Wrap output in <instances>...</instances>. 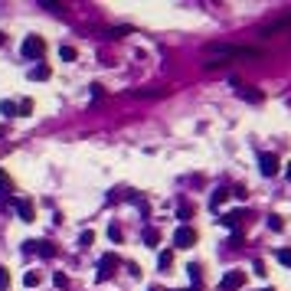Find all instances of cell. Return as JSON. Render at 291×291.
Listing matches in <instances>:
<instances>
[{"instance_id":"obj_24","label":"cell","mask_w":291,"mask_h":291,"mask_svg":"<svg viewBox=\"0 0 291 291\" xmlns=\"http://www.w3.org/2000/svg\"><path fill=\"white\" fill-rule=\"evenodd\" d=\"M281 226H285V223H281L278 216H269V229H275V232H278V229H281Z\"/></svg>"},{"instance_id":"obj_17","label":"cell","mask_w":291,"mask_h":291,"mask_svg":"<svg viewBox=\"0 0 291 291\" xmlns=\"http://www.w3.org/2000/svg\"><path fill=\"white\" fill-rule=\"evenodd\" d=\"M59 59L72 62V59H76V49H72V46H59Z\"/></svg>"},{"instance_id":"obj_1","label":"cell","mask_w":291,"mask_h":291,"mask_svg":"<svg viewBox=\"0 0 291 291\" xmlns=\"http://www.w3.org/2000/svg\"><path fill=\"white\" fill-rule=\"evenodd\" d=\"M203 53H206V65H223V62H232V59H262V49L232 46V43H209Z\"/></svg>"},{"instance_id":"obj_20","label":"cell","mask_w":291,"mask_h":291,"mask_svg":"<svg viewBox=\"0 0 291 291\" xmlns=\"http://www.w3.org/2000/svg\"><path fill=\"white\" fill-rule=\"evenodd\" d=\"M10 288V275H7V269L0 265V291H7Z\"/></svg>"},{"instance_id":"obj_27","label":"cell","mask_w":291,"mask_h":291,"mask_svg":"<svg viewBox=\"0 0 291 291\" xmlns=\"http://www.w3.org/2000/svg\"><path fill=\"white\" fill-rule=\"evenodd\" d=\"M190 213H193V209H190V206L184 203V206H180V213H177V216H180V219H190Z\"/></svg>"},{"instance_id":"obj_3","label":"cell","mask_w":291,"mask_h":291,"mask_svg":"<svg viewBox=\"0 0 291 291\" xmlns=\"http://www.w3.org/2000/svg\"><path fill=\"white\" fill-rule=\"evenodd\" d=\"M242 285H246V271H226V275H223V278H219V288L223 291H236V288H242Z\"/></svg>"},{"instance_id":"obj_28","label":"cell","mask_w":291,"mask_h":291,"mask_svg":"<svg viewBox=\"0 0 291 291\" xmlns=\"http://www.w3.org/2000/svg\"><path fill=\"white\" fill-rule=\"evenodd\" d=\"M7 187H10V177H7V173L0 170V190H7Z\"/></svg>"},{"instance_id":"obj_16","label":"cell","mask_w":291,"mask_h":291,"mask_svg":"<svg viewBox=\"0 0 291 291\" xmlns=\"http://www.w3.org/2000/svg\"><path fill=\"white\" fill-rule=\"evenodd\" d=\"M92 242H95V232H92V229H85V232L79 236V246H82V249H88Z\"/></svg>"},{"instance_id":"obj_13","label":"cell","mask_w":291,"mask_h":291,"mask_svg":"<svg viewBox=\"0 0 291 291\" xmlns=\"http://www.w3.org/2000/svg\"><path fill=\"white\" fill-rule=\"evenodd\" d=\"M226 190H216V193L213 196H209V206H213V209H219V206H223V203H226Z\"/></svg>"},{"instance_id":"obj_18","label":"cell","mask_w":291,"mask_h":291,"mask_svg":"<svg viewBox=\"0 0 291 291\" xmlns=\"http://www.w3.org/2000/svg\"><path fill=\"white\" fill-rule=\"evenodd\" d=\"M17 111H20V115H30V111H33V102H30V98L17 102Z\"/></svg>"},{"instance_id":"obj_10","label":"cell","mask_w":291,"mask_h":291,"mask_svg":"<svg viewBox=\"0 0 291 291\" xmlns=\"http://www.w3.org/2000/svg\"><path fill=\"white\" fill-rule=\"evenodd\" d=\"M239 98H246V102H252V105H259V102H262V92H252V88H239Z\"/></svg>"},{"instance_id":"obj_29","label":"cell","mask_w":291,"mask_h":291,"mask_svg":"<svg viewBox=\"0 0 291 291\" xmlns=\"http://www.w3.org/2000/svg\"><path fill=\"white\" fill-rule=\"evenodd\" d=\"M3 43H7V33H3V30H0V46H3Z\"/></svg>"},{"instance_id":"obj_26","label":"cell","mask_w":291,"mask_h":291,"mask_svg":"<svg viewBox=\"0 0 291 291\" xmlns=\"http://www.w3.org/2000/svg\"><path fill=\"white\" fill-rule=\"evenodd\" d=\"M53 281H56V288H65V285H69V278H65V275H53Z\"/></svg>"},{"instance_id":"obj_7","label":"cell","mask_w":291,"mask_h":291,"mask_svg":"<svg viewBox=\"0 0 291 291\" xmlns=\"http://www.w3.org/2000/svg\"><path fill=\"white\" fill-rule=\"evenodd\" d=\"M259 170L265 173V177H275V173H278V157H275V154H262L259 157Z\"/></svg>"},{"instance_id":"obj_22","label":"cell","mask_w":291,"mask_h":291,"mask_svg":"<svg viewBox=\"0 0 291 291\" xmlns=\"http://www.w3.org/2000/svg\"><path fill=\"white\" fill-rule=\"evenodd\" d=\"M157 262H161V269H170V265H173V255H170V252H161V259H157Z\"/></svg>"},{"instance_id":"obj_30","label":"cell","mask_w":291,"mask_h":291,"mask_svg":"<svg viewBox=\"0 0 291 291\" xmlns=\"http://www.w3.org/2000/svg\"><path fill=\"white\" fill-rule=\"evenodd\" d=\"M265 291H271V288H265Z\"/></svg>"},{"instance_id":"obj_25","label":"cell","mask_w":291,"mask_h":291,"mask_svg":"<svg viewBox=\"0 0 291 291\" xmlns=\"http://www.w3.org/2000/svg\"><path fill=\"white\" fill-rule=\"evenodd\" d=\"M33 252H36V239H33V242H23V255H33Z\"/></svg>"},{"instance_id":"obj_8","label":"cell","mask_w":291,"mask_h":291,"mask_svg":"<svg viewBox=\"0 0 291 291\" xmlns=\"http://www.w3.org/2000/svg\"><path fill=\"white\" fill-rule=\"evenodd\" d=\"M49 72H53L49 62H40V65H33V69H30V79H33V82H43V79H49Z\"/></svg>"},{"instance_id":"obj_6","label":"cell","mask_w":291,"mask_h":291,"mask_svg":"<svg viewBox=\"0 0 291 291\" xmlns=\"http://www.w3.org/2000/svg\"><path fill=\"white\" fill-rule=\"evenodd\" d=\"M13 209H17V216H20L23 223H33V219H36V209H33L30 200H13Z\"/></svg>"},{"instance_id":"obj_12","label":"cell","mask_w":291,"mask_h":291,"mask_svg":"<svg viewBox=\"0 0 291 291\" xmlns=\"http://www.w3.org/2000/svg\"><path fill=\"white\" fill-rule=\"evenodd\" d=\"M144 242H147V246H157V242H161V232H157L154 226H147L144 229Z\"/></svg>"},{"instance_id":"obj_14","label":"cell","mask_w":291,"mask_h":291,"mask_svg":"<svg viewBox=\"0 0 291 291\" xmlns=\"http://www.w3.org/2000/svg\"><path fill=\"white\" fill-rule=\"evenodd\" d=\"M23 285H26V288H36V285H40V271H23Z\"/></svg>"},{"instance_id":"obj_9","label":"cell","mask_w":291,"mask_h":291,"mask_svg":"<svg viewBox=\"0 0 291 291\" xmlns=\"http://www.w3.org/2000/svg\"><path fill=\"white\" fill-rule=\"evenodd\" d=\"M36 255H43V259H53V255H56V246H49V242H40V239H36Z\"/></svg>"},{"instance_id":"obj_23","label":"cell","mask_w":291,"mask_h":291,"mask_svg":"<svg viewBox=\"0 0 291 291\" xmlns=\"http://www.w3.org/2000/svg\"><path fill=\"white\" fill-rule=\"evenodd\" d=\"M187 271H190V281H193V285H200V265H190Z\"/></svg>"},{"instance_id":"obj_5","label":"cell","mask_w":291,"mask_h":291,"mask_svg":"<svg viewBox=\"0 0 291 291\" xmlns=\"http://www.w3.org/2000/svg\"><path fill=\"white\" fill-rule=\"evenodd\" d=\"M115 269H118V255H105V259L98 262V281H105L115 275Z\"/></svg>"},{"instance_id":"obj_21","label":"cell","mask_w":291,"mask_h":291,"mask_svg":"<svg viewBox=\"0 0 291 291\" xmlns=\"http://www.w3.org/2000/svg\"><path fill=\"white\" fill-rule=\"evenodd\" d=\"M108 239H111V242H121V229L115 226V223H111V226H108Z\"/></svg>"},{"instance_id":"obj_4","label":"cell","mask_w":291,"mask_h":291,"mask_svg":"<svg viewBox=\"0 0 291 291\" xmlns=\"http://www.w3.org/2000/svg\"><path fill=\"white\" fill-rule=\"evenodd\" d=\"M193 242H196V232L190 226H180L177 232H173V246H177V249H190Z\"/></svg>"},{"instance_id":"obj_11","label":"cell","mask_w":291,"mask_h":291,"mask_svg":"<svg viewBox=\"0 0 291 291\" xmlns=\"http://www.w3.org/2000/svg\"><path fill=\"white\" fill-rule=\"evenodd\" d=\"M219 223H223V226H229V229H236L239 223H242V213H226L223 219H219Z\"/></svg>"},{"instance_id":"obj_2","label":"cell","mask_w":291,"mask_h":291,"mask_svg":"<svg viewBox=\"0 0 291 291\" xmlns=\"http://www.w3.org/2000/svg\"><path fill=\"white\" fill-rule=\"evenodd\" d=\"M20 53H23V59L40 62V59L46 56V40H43V36H26V40H23V46H20Z\"/></svg>"},{"instance_id":"obj_19","label":"cell","mask_w":291,"mask_h":291,"mask_svg":"<svg viewBox=\"0 0 291 291\" xmlns=\"http://www.w3.org/2000/svg\"><path fill=\"white\" fill-rule=\"evenodd\" d=\"M278 262L291 269V249H278Z\"/></svg>"},{"instance_id":"obj_15","label":"cell","mask_w":291,"mask_h":291,"mask_svg":"<svg viewBox=\"0 0 291 291\" xmlns=\"http://www.w3.org/2000/svg\"><path fill=\"white\" fill-rule=\"evenodd\" d=\"M0 115L13 118V115H17V102H0Z\"/></svg>"}]
</instances>
